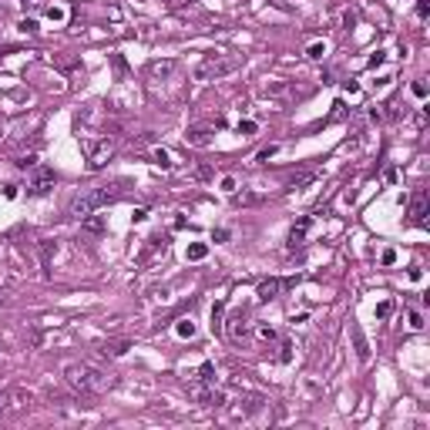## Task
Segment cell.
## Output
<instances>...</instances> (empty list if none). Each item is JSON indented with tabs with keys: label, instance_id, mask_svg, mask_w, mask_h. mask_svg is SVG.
<instances>
[{
	"label": "cell",
	"instance_id": "6da1fadb",
	"mask_svg": "<svg viewBox=\"0 0 430 430\" xmlns=\"http://www.w3.org/2000/svg\"><path fill=\"white\" fill-rule=\"evenodd\" d=\"M64 380L71 383L74 390H81V393H105V390L114 387V376L105 373V370L94 366V363H67Z\"/></svg>",
	"mask_w": 430,
	"mask_h": 430
},
{
	"label": "cell",
	"instance_id": "7a4b0ae2",
	"mask_svg": "<svg viewBox=\"0 0 430 430\" xmlns=\"http://www.w3.org/2000/svg\"><path fill=\"white\" fill-rule=\"evenodd\" d=\"M114 198H118V188H108V185L81 188V192L71 198V205H67V215H71V219H84L91 212H101L105 205H111Z\"/></svg>",
	"mask_w": 430,
	"mask_h": 430
},
{
	"label": "cell",
	"instance_id": "3957f363",
	"mask_svg": "<svg viewBox=\"0 0 430 430\" xmlns=\"http://www.w3.org/2000/svg\"><path fill=\"white\" fill-rule=\"evenodd\" d=\"M239 67V57H229V54H209L198 61L195 67V81H219L225 74H232Z\"/></svg>",
	"mask_w": 430,
	"mask_h": 430
},
{
	"label": "cell",
	"instance_id": "277c9868",
	"mask_svg": "<svg viewBox=\"0 0 430 430\" xmlns=\"http://www.w3.org/2000/svg\"><path fill=\"white\" fill-rule=\"evenodd\" d=\"M84 155H88V168H105L108 158L114 155V138H101V141H84Z\"/></svg>",
	"mask_w": 430,
	"mask_h": 430
},
{
	"label": "cell",
	"instance_id": "5b68a950",
	"mask_svg": "<svg viewBox=\"0 0 430 430\" xmlns=\"http://www.w3.org/2000/svg\"><path fill=\"white\" fill-rule=\"evenodd\" d=\"M54 182H57V175L50 168L34 165V175H31V182H27V192H31V195H47L50 188H54Z\"/></svg>",
	"mask_w": 430,
	"mask_h": 430
},
{
	"label": "cell",
	"instance_id": "8992f818",
	"mask_svg": "<svg viewBox=\"0 0 430 430\" xmlns=\"http://www.w3.org/2000/svg\"><path fill=\"white\" fill-rule=\"evenodd\" d=\"M225 333L232 336V340H249L252 336V323H249V316H245V313H232V316H229V323H225Z\"/></svg>",
	"mask_w": 430,
	"mask_h": 430
},
{
	"label": "cell",
	"instance_id": "52a82bcc",
	"mask_svg": "<svg viewBox=\"0 0 430 430\" xmlns=\"http://www.w3.org/2000/svg\"><path fill=\"white\" fill-rule=\"evenodd\" d=\"M286 286H289V283H286V279H276V276H272V279H262L259 289H256V296H259V302H269V299H276Z\"/></svg>",
	"mask_w": 430,
	"mask_h": 430
},
{
	"label": "cell",
	"instance_id": "ba28073f",
	"mask_svg": "<svg viewBox=\"0 0 430 430\" xmlns=\"http://www.w3.org/2000/svg\"><path fill=\"white\" fill-rule=\"evenodd\" d=\"M410 222L414 225H427V195L423 192H417L410 198Z\"/></svg>",
	"mask_w": 430,
	"mask_h": 430
},
{
	"label": "cell",
	"instance_id": "9c48e42d",
	"mask_svg": "<svg viewBox=\"0 0 430 430\" xmlns=\"http://www.w3.org/2000/svg\"><path fill=\"white\" fill-rule=\"evenodd\" d=\"M306 232H309V219H299L296 225H292V232H289V252H296V249L306 245Z\"/></svg>",
	"mask_w": 430,
	"mask_h": 430
},
{
	"label": "cell",
	"instance_id": "30bf717a",
	"mask_svg": "<svg viewBox=\"0 0 430 430\" xmlns=\"http://www.w3.org/2000/svg\"><path fill=\"white\" fill-rule=\"evenodd\" d=\"M81 229H84V232H91V236H101V232L108 229V215L91 212V215H84V219H81Z\"/></svg>",
	"mask_w": 430,
	"mask_h": 430
},
{
	"label": "cell",
	"instance_id": "8fae6325",
	"mask_svg": "<svg viewBox=\"0 0 430 430\" xmlns=\"http://www.w3.org/2000/svg\"><path fill=\"white\" fill-rule=\"evenodd\" d=\"M353 346H357V360H360V363H370V343H366V336H363L360 326H353Z\"/></svg>",
	"mask_w": 430,
	"mask_h": 430
},
{
	"label": "cell",
	"instance_id": "7c38bea8",
	"mask_svg": "<svg viewBox=\"0 0 430 430\" xmlns=\"http://www.w3.org/2000/svg\"><path fill=\"white\" fill-rule=\"evenodd\" d=\"M198 403H202V407H222V403H225V393L215 390V387H209V390L198 393Z\"/></svg>",
	"mask_w": 430,
	"mask_h": 430
},
{
	"label": "cell",
	"instance_id": "4fadbf2b",
	"mask_svg": "<svg viewBox=\"0 0 430 430\" xmlns=\"http://www.w3.org/2000/svg\"><path fill=\"white\" fill-rule=\"evenodd\" d=\"M262 202V195L256 192H232V205L236 209H249V205H259Z\"/></svg>",
	"mask_w": 430,
	"mask_h": 430
},
{
	"label": "cell",
	"instance_id": "5bb4252c",
	"mask_svg": "<svg viewBox=\"0 0 430 430\" xmlns=\"http://www.w3.org/2000/svg\"><path fill=\"white\" fill-rule=\"evenodd\" d=\"M185 141H188V145H195V148H205V145L212 141V131H209V128H192V131L185 135Z\"/></svg>",
	"mask_w": 430,
	"mask_h": 430
},
{
	"label": "cell",
	"instance_id": "9a60e30c",
	"mask_svg": "<svg viewBox=\"0 0 430 430\" xmlns=\"http://www.w3.org/2000/svg\"><path fill=\"white\" fill-rule=\"evenodd\" d=\"M128 349H131V340H111V343L101 346V353H105V357H124Z\"/></svg>",
	"mask_w": 430,
	"mask_h": 430
},
{
	"label": "cell",
	"instance_id": "2e32d148",
	"mask_svg": "<svg viewBox=\"0 0 430 430\" xmlns=\"http://www.w3.org/2000/svg\"><path fill=\"white\" fill-rule=\"evenodd\" d=\"M205 256H209V242H192V245L185 249V259H188V262H202Z\"/></svg>",
	"mask_w": 430,
	"mask_h": 430
},
{
	"label": "cell",
	"instance_id": "e0dca14e",
	"mask_svg": "<svg viewBox=\"0 0 430 430\" xmlns=\"http://www.w3.org/2000/svg\"><path fill=\"white\" fill-rule=\"evenodd\" d=\"M195 380L205 383V387H212V383H215V363H202L198 370H195Z\"/></svg>",
	"mask_w": 430,
	"mask_h": 430
},
{
	"label": "cell",
	"instance_id": "ac0fdd59",
	"mask_svg": "<svg viewBox=\"0 0 430 430\" xmlns=\"http://www.w3.org/2000/svg\"><path fill=\"white\" fill-rule=\"evenodd\" d=\"M195 333H198V330H195L192 319H179V323H175V336H179V340H195Z\"/></svg>",
	"mask_w": 430,
	"mask_h": 430
},
{
	"label": "cell",
	"instance_id": "d6986e66",
	"mask_svg": "<svg viewBox=\"0 0 430 430\" xmlns=\"http://www.w3.org/2000/svg\"><path fill=\"white\" fill-rule=\"evenodd\" d=\"M148 71H151L155 78H168V74L175 71V61H171V57H168V61H155V64L148 67Z\"/></svg>",
	"mask_w": 430,
	"mask_h": 430
},
{
	"label": "cell",
	"instance_id": "ffe728a7",
	"mask_svg": "<svg viewBox=\"0 0 430 430\" xmlns=\"http://www.w3.org/2000/svg\"><path fill=\"white\" fill-rule=\"evenodd\" d=\"M151 165H158V168H165V171H168L175 162H171V155L165 151V148H155V151H151Z\"/></svg>",
	"mask_w": 430,
	"mask_h": 430
},
{
	"label": "cell",
	"instance_id": "44dd1931",
	"mask_svg": "<svg viewBox=\"0 0 430 430\" xmlns=\"http://www.w3.org/2000/svg\"><path fill=\"white\" fill-rule=\"evenodd\" d=\"M47 20H50V24H64V20H67V7L50 4V7H47Z\"/></svg>",
	"mask_w": 430,
	"mask_h": 430
},
{
	"label": "cell",
	"instance_id": "7402d4cb",
	"mask_svg": "<svg viewBox=\"0 0 430 430\" xmlns=\"http://www.w3.org/2000/svg\"><path fill=\"white\" fill-rule=\"evenodd\" d=\"M236 131L242 135V138H252V135L259 131V121H252V118H245V121H239V124H236Z\"/></svg>",
	"mask_w": 430,
	"mask_h": 430
},
{
	"label": "cell",
	"instance_id": "603a6c76",
	"mask_svg": "<svg viewBox=\"0 0 430 430\" xmlns=\"http://www.w3.org/2000/svg\"><path fill=\"white\" fill-rule=\"evenodd\" d=\"M279 151H283V148H279V145H266V148H262V151L259 155H256V162H259V165H266L269 162V158H276V155Z\"/></svg>",
	"mask_w": 430,
	"mask_h": 430
},
{
	"label": "cell",
	"instance_id": "cb8c5ba5",
	"mask_svg": "<svg viewBox=\"0 0 430 430\" xmlns=\"http://www.w3.org/2000/svg\"><path fill=\"white\" fill-rule=\"evenodd\" d=\"M212 333H222V302L212 306Z\"/></svg>",
	"mask_w": 430,
	"mask_h": 430
},
{
	"label": "cell",
	"instance_id": "d4e9b609",
	"mask_svg": "<svg viewBox=\"0 0 430 430\" xmlns=\"http://www.w3.org/2000/svg\"><path fill=\"white\" fill-rule=\"evenodd\" d=\"M323 54H326V44H323V41H313V44L306 47V57H313V61H319Z\"/></svg>",
	"mask_w": 430,
	"mask_h": 430
},
{
	"label": "cell",
	"instance_id": "484cf974",
	"mask_svg": "<svg viewBox=\"0 0 430 430\" xmlns=\"http://www.w3.org/2000/svg\"><path fill=\"white\" fill-rule=\"evenodd\" d=\"M407 326H410L414 333H417V330H423V316L417 313V309H410V313H407Z\"/></svg>",
	"mask_w": 430,
	"mask_h": 430
},
{
	"label": "cell",
	"instance_id": "4316f807",
	"mask_svg": "<svg viewBox=\"0 0 430 430\" xmlns=\"http://www.w3.org/2000/svg\"><path fill=\"white\" fill-rule=\"evenodd\" d=\"M390 313H393V299H383L376 306V319H390Z\"/></svg>",
	"mask_w": 430,
	"mask_h": 430
},
{
	"label": "cell",
	"instance_id": "83f0119b",
	"mask_svg": "<svg viewBox=\"0 0 430 430\" xmlns=\"http://www.w3.org/2000/svg\"><path fill=\"white\" fill-rule=\"evenodd\" d=\"M410 91H414V97H420V101H423V97H427V84H423V78H417V81L410 84Z\"/></svg>",
	"mask_w": 430,
	"mask_h": 430
},
{
	"label": "cell",
	"instance_id": "f1b7e54d",
	"mask_svg": "<svg viewBox=\"0 0 430 430\" xmlns=\"http://www.w3.org/2000/svg\"><path fill=\"white\" fill-rule=\"evenodd\" d=\"M256 333H259V340H276V330H272V326H256Z\"/></svg>",
	"mask_w": 430,
	"mask_h": 430
},
{
	"label": "cell",
	"instance_id": "f546056e",
	"mask_svg": "<svg viewBox=\"0 0 430 430\" xmlns=\"http://www.w3.org/2000/svg\"><path fill=\"white\" fill-rule=\"evenodd\" d=\"M219 185H222V192H229V195H232V192H236V179H232V175H222V182H219Z\"/></svg>",
	"mask_w": 430,
	"mask_h": 430
},
{
	"label": "cell",
	"instance_id": "4dcf8cb0",
	"mask_svg": "<svg viewBox=\"0 0 430 430\" xmlns=\"http://www.w3.org/2000/svg\"><path fill=\"white\" fill-rule=\"evenodd\" d=\"M313 182V175H296V179H289V188H299V185H309Z\"/></svg>",
	"mask_w": 430,
	"mask_h": 430
},
{
	"label": "cell",
	"instance_id": "1f68e13d",
	"mask_svg": "<svg viewBox=\"0 0 430 430\" xmlns=\"http://www.w3.org/2000/svg\"><path fill=\"white\" fill-rule=\"evenodd\" d=\"M380 262H383V266H393V262H397V252H393V249H383Z\"/></svg>",
	"mask_w": 430,
	"mask_h": 430
},
{
	"label": "cell",
	"instance_id": "d6a6232c",
	"mask_svg": "<svg viewBox=\"0 0 430 430\" xmlns=\"http://www.w3.org/2000/svg\"><path fill=\"white\" fill-rule=\"evenodd\" d=\"M427 14H430V0H417V17L423 20Z\"/></svg>",
	"mask_w": 430,
	"mask_h": 430
},
{
	"label": "cell",
	"instance_id": "836d02e7",
	"mask_svg": "<svg viewBox=\"0 0 430 430\" xmlns=\"http://www.w3.org/2000/svg\"><path fill=\"white\" fill-rule=\"evenodd\" d=\"M20 31H24V34H37V20H20Z\"/></svg>",
	"mask_w": 430,
	"mask_h": 430
},
{
	"label": "cell",
	"instance_id": "e575fe53",
	"mask_svg": "<svg viewBox=\"0 0 430 430\" xmlns=\"http://www.w3.org/2000/svg\"><path fill=\"white\" fill-rule=\"evenodd\" d=\"M279 360H283V363H289V360H292V343H283V353H279Z\"/></svg>",
	"mask_w": 430,
	"mask_h": 430
},
{
	"label": "cell",
	"instance_id": "d590c367",
	"mask_svg": "<svg viewBox=\"0 0 430 430\" xmlns=\"http://www.w3.org/2000/svg\"><path fill=\"white\" fill-rule=\"evenodd\" d=\"M229 239V229H215V232H212V242H225Z\"/></svg>",
	"mask_w": 430,
	"mask_h": 430
},
{
	"label": "cell",
	"instance_id": "8d00e7d4",
	"mask_svg": "<svg viewBox=\"0 0 430 430\" xmlns=\"http://www.w3.org/2000/svg\"><path fill=\"white\" fill-rule=\"evenodd\" d=\"M34 165H37V158H34V155H27V158H20V162H17V168H34Z\"/></svg>",
	"mask_w": 430,
	"mask_h": 430
},
{
	"label": "cell",
	"instance_id": "74e56055",
	"mask_svg": "<svg viewBox=\"0 0 430 430\" xmlns=\"http://www.w3.org/2000/svg\"><path fill=\"white\" fill-rule=\"evenodd\" d=\"M383 61H387V54H383V50H376V54H373V57H370V67H380V64H383Z\"/></svg>",
	"mask_w": 430,
	"mask_h": 430
},
{
	"label": "cell",
	"instance_id": "f35d334b",
	"mask_svg": "<svg viewBox=\"0 0 430 430\" xmlns=\"http://www.w3.org/2000/svg\"><path fill=\"white\" fill-rule=\"evenodd\" d=\"M420 279H423V269L414 266V269H410V283H420Z\"/></svg>",
	"mask_w": 430,
	"mask_h": 430
},
{
	"label": "cell",
	"instance_id": "ab89813d",
	"mask_svg": "<svg viewBox=\"0 0 430 430\" xmlns=\"http://www.w3.org/2000/svg\"><path fill=\"white\" fill-rule=\"evenodd\" d=\"M131 222H148V209H138L135 215H131Z\"/></svg>",
	"mask_w": 430,
	"mask_h": 430
},
{
	"label": "cell",
	"instance_id": "60d3db41",
	"mask_svg": "<svg viewBox=\"0 0 430 430\" xmlns=\"http://www.w3.org/2000/svg\"><path fill=\"white\" fill-rule=\"evenodd\" d=\"M343 114H346V108H343V101H336V105H333V118H343Z\"/></svg>",
	"mask_w": 430,
	"mask_h": 430
},
{
	"label": "cell",
	"instance_id": "b9f144b4",
	"mask_svg": "<svg viewBox=\"0 0 430 430\" xmlns=\"http://www.w3.org/2000/svg\"><path fill=\"white\" fill-rule=\"evenodd\" d=\"M346 94H349V97H357V94H360V88H357L353 81H346Z\"/></svg>",
	"mask_w": 430,
	"mask_h": 430
},
{
	"label": "cell",
	"instance_id": "7bdbcfd3",
	"mask_svg": "<svg viewBox=\"0 0 430 430\" xmlns=\"http://www.w3.org/2000/svg\"><path fill=\"white\" fill-rule=\"evenodd\" d=\"M4 198H17V185H7V188H4Z\"/></svg>",
	"mask_w": 430,
	"mask_h": 430
}]
</instances>
